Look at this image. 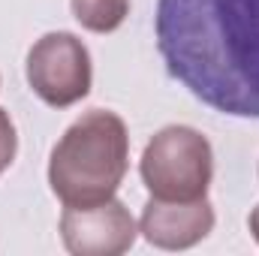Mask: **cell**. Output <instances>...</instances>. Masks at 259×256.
Instances as JSON below:
<instances>
[{
	"label": "cell",
	"mask_w": 259,
	"mask_h": 256,
	"mask_svg": "<svg viewBox=\"0 0 259 256\" xmlns=\"http://www.w3.org/2000/svg\"><path fill=\"white\" fill-rule=\"evenodd\" d=\"M169 75L220 115L259 118V0H157Z\"/></svg>",
	"instance_id": "cell-1"
},
{
	"label": "cell",
	"mask_w": 259,
	"mask_h": 256,
	"mask_svg": "<svg viewBox=\"0 0 259 256\" xmlns=\"http://www.w3.org/2000/svg\"><path fill=\"white\" fill-rule=\"evenodd\" d=\"M130 166V133L121 115L91 109L72 121L49 157V187L64 205L112 199Z\"/></svg>",
	"instance_id": "cell-2"
},
{
	"label": "cell",
	"mask_w": 259,
	"mask_h": 256,
	"mask_svg": "<svg viewBox=\"0 0 259 256\" xmlns=\"http://www.w3.org/2000/svg\"><path fill=\"white\" fill-rule=\"evenodd\" d=\"M142 181L154 199L193 202L205 199L214 178L211 142L193 127L169 124L151 136L139 163Z\"/></svg>",
	"instance_id": "cell-3"
},
{
	"label": "cell",
	"mask_w": 259,
	"mask_h": 256,
	"mask_svg": "<svg viewBox=\"0 0 259 256\" xmlns=\"http://www.w3.org/2000/svg\"><path fill=\"white\" fill-rule=\"evenodd\" d=\"M24 72L33 94L52 109L75 106L91 94V81H94V64L88 46L66 30H52L39 36L27 52Z\"/></svg>",
	"instance_id": "cell-4"
},
{
	"label": "cell",
	"mask_w": 259,
	"mask_h": 256,
	"mask_svg": "<svg viewBox=\"0 0 259 256\" xmlns=\"http://www.w3.org/2000/svg\"><path fill=\"white\" fill-rule=\"evenodd\" d=\"M136 220L115 196L94 205H66L61 241L75 256H118L136 244Z\"/></svg>",
	"instance_id": "cell-5"
},
{
	"label": "cell",
	"mask_w": 259,
	"mask_h": 256,
	"mask_svg": "<svg viewBox=\"0 0 259 256\" xmlns=\"http://www.w3.org/2000/svg\"><path fill=\"white\" fill-rule=\"evenodd\" d=\"M214 229V205L208 199L193 202H166V199H148L139 232L145 235L148 244L160 250H187L208 238Z\"/></svg>",
	"instance_id": "cell-6"
},
{
	"label": "cell",
	"mask_w": 259,
	"mask_h": 256,
	"mask_svg": "<svg viewBox=\"0 0 259 256\" xmlns=\"http://www.w3.org/2000/svg\"><path fill=\"white\" fill-rule=\"evenodd\" d=\"M72 18L91 33H112L130 15V0H69Z\"/></svg>",
	"instance_id": "cell-7"
},
{
	"label": "cell",
	"mask_w": 259,
	"mask_h": 256,
	"mask_svg": "<svg viewBox=\"0 0 259 256\" xmlns=\"http://www.w3.org/2000/svg\"><path fill=\"white\" fill-rule=\"evenodd\" d=\"M15 151H18V133H15V124H12L9 112L0 109V175L12 166Z\"/></svg>",
	"instance_id": "cell-8"
},
{
	"label": "cell",
	"mask_w": 259,
	"mask_h": 256,
	"mask_svg": "<svg viewBox=\"0 0 259 256\" xmlns=\"http://www.w3.org/2000/svg\"><path fill=\"white\" fill-rule=\"evenodd\" d=\"M247 226H250V235L256 238V244H259V205L250 211V217H247Z\"/></svg>",
	"instance_id": "cell-9"
}]
</instances>
